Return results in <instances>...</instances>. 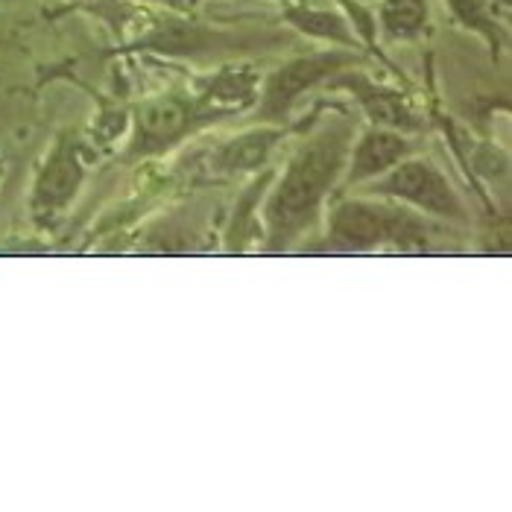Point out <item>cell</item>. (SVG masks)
Segmentation results:
<instances>
[{"label":"cell","mask_w":512,"mask_h":512,"mask_svg":"<svg viewBox=\"0 0 512 512\" xmlns=\"http://www.w3.org/2000/svg\"><path fill=\"white\" fill-rule=\"evenodd\" d=\"M343 161V138L325 135L311 150H305L284 176L278 194L270 205V223L278 237L296 232L314 217L316 205L325 188L334 182L337 167Z\"/></svg>","instance_id":"6da1fadb"},{"label":"cell","mask_w":512,"mask_h":512,"mask_svg":"<svg viewBox=\"0 0 512 512\" xmlns=\"http://www.w3.org/2000/svg\"><path fill=\"white\" fill-rule=\"evenodd\" d=\"M384 194H395V197L410 199L434 214H445V217H457L460 205L451 194L448 182L436 173L431 164L425 161H410L401 164L393 176L384 182Z\"/></svg>","instance_id":"7a4b0ae2"},{"label":"cell","mask_w":512,"mask_h":512,"mask_svg":"<svg viewBox=\"0 0 512 512\" xmlns=\"http://www.w3.org/2000/svg\"><path fill=\"white\" fill-rule=\"evenodd\" d=\"M331 232L340 243H349V246H372V243L387 240V237H398V240L410 237L404 232L401 217H393L390 211H381V208H372L363 202L343 205L334 214Z\"/></svg>","instance_id":"3957f363"},{"label":"cell","mask_w":512,"mask_h":512,"mask_svg":"<svg viewBox=\"0 0 512 512\" xmlns=\"http://www.w3.org/2000/svg\"><path fill=\"white\" fill-rule=\"evenodd\" d=\"M340 65H343V56H337V53L311 56V59H296V62L284 65L276 77L270 79V88H267V112H273V115L284 112L299 91H305L308 85H314L316 79L331 74Z\"/></svg>","instance_id":"277c9868"},{"label":"cell","mask_w":512,"mask_h":512,"mask_svg":"<svg viewBox=\"0 0 512 512\" xmlns=\"http://www.w3.org/2000/svg\"><path fill=\"white\" fill-rule=\"evenodd\" d=\"M82 179V164L71 150L56 153L47 170L41 173L39 188H36V202L41 208H59L74 197Z\"/></svg>","instance_id":"5b68a950"},{"label":"cell","mask_w":512,"mask_h":512,"mask_svg":"<svg viewBox=\"0 0 512 512\" xmlns=\"http://www.w3.org/2000/svg\"><path fill=\"white\" fill-rule=\"evenodd\" d=\"M188 123V109L179 100H153L138 112V126L147 141H170Z\"/></svg>","instance_id":"8992f818"},{"label":"cell","mask_w":512,"mask_h":512,"mask_svg":"<svg viewBox=\"0 0 512 512\" xmlns=\"http://www.w3.org/2000/svg\"><path fill=\"white\" fill-rule=\"evenodd\" d=\"M404 156V141L390 132H369L363 138V144L357 147L355 156V179L375 176L381 170H387L398 158Z\"/></svg>","instance_id":"52a82bcc"},{"label":"cell","mask_w":512,"mask_h":512,"mask_svg":"<svg viewBox=\"0 0 512 512\" xmlns=\"http://www.w3.org/2000/svg\"><path fill=\"white\" fill-rule=\"evenodd\" d=\"M273 141H276V132H249V135L237 138L232 144H226V150L217 156L220 158V167L232 170V173L235 170H252L270 153Z\"/></svg>","instance_id":"ba28073f"},{"label":"cell","mask_w":512,"mask_h":512,"mask_svg":"<svg viewBox=\"0 0 512 512\" xmlns=\"http://www.w3.org/2000/svg\"><path fill=\"white\" fill-rule=\"evenodd\" d=\"M381 21L393 36H413L425 24V0H387Z\"/></svg>","instance_id":"9c48e42d"},{"label":"cell","mask_w":512,"mask_h":512,"mask_svg":"<svg viewBox=\"0 0 512 512\" xmlns=\"http://www.w3.org/2000/svg\"><path fill=\"white\" fill-rule=\"evenodd\" d=\"M290 21L299 24L305 33H314V36H325V39H349V30L346 24L337 18V15H328V12H290Z\"/></svg>","instance_id":"30bf717a"},{"label":"cell","mask_w":512,"mask_h":512,"mask_svg":"<svg viewBox=\"0 0 512 512\" xmlns=\"http://www.w3.org/2000/svg\"><path fill=\"white\" fill-rule=\"evenodd\" d=\"M369 115L381 123H393V126H413L410 115L401 109V103H395L393 97H378V100H366Z\"/></svg>","instance_id":"8fae6325"},{"label":"cell","mask_w":512,"mask_h":512,"mask_svg":"<svg viewBox=\"0 0 512 512\" xmlns=\"http://www.w3.org/2000/svg\"><path fill=\"white\" fill-rule=\"evenodd\" d=\"M451 9L469 24V27H477V30H489V18H486V9L480 0H451Z\"/></svg>","instance_id":"7c38bea8"}]
</instances>
